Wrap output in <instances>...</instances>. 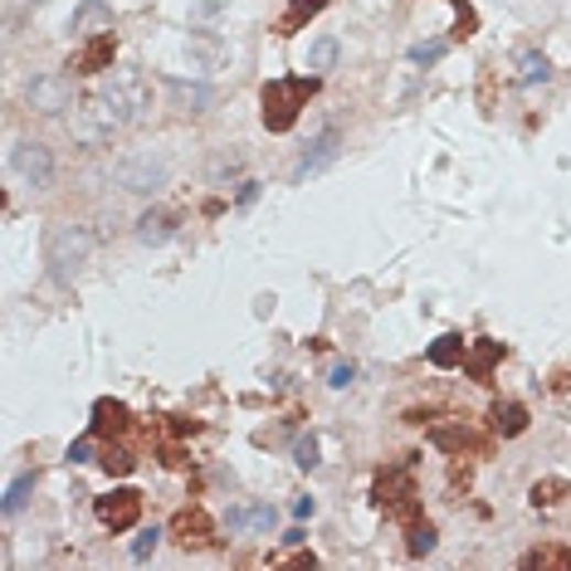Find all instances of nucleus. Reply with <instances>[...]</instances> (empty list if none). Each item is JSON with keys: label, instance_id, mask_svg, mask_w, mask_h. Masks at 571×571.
Segmentation results:
<instances>
[{"label": "nucleus", "instance_id": "9b49d317", "mask_svg": "<svg viewBox=\"0 0 571 571\" xmlns=\"http://www.w3.org/2000/svg\"><path fill=\"white\" fill-rule=\"evenodd\" d=\"M112 54H118L112 34H94V40H88L84 50L68 60V68H74V74H103V68H112Z\"/></svg>", "mask_w": 571, "mask_h": 571}, {"label": "nucleus", "instance_id": "b1692460", "mask_svg": "<svg viewBox=\"0 0 571 571\" xmlns=\"http://www.w3.org/2000/svg\"><path fill=\"white\" fill-rule=\"evenodd\" d=\"M337 54H342V44L333 34H323V40L308 50V68H313V74H327V68H337Z\"/></svg>", "mask_w": 571, "mask_h": 571}, {"label": "nucleus", "instance_id": "72a5a7b5", "mask_svg": "<svg viewBox=\"0 0 571 571\" xmlns=\"http://www.w3.org/2000/svg\"><path fill=\"white\" fill-rule=\"evenodd\" d=\"M474 25H478V20H474V10H470V6H460V30H454V34H460V40H470Z\"/></svg>", "mask_w": 571, "mask_h": 571}, {"label": "nucleus", "instance_id": "9d476101", "mask_svg": "<svg viewBox=\"0 0 571 571\" xmlns=\"http://www.w3.org/2000/svg\"><path fill=\"white\" fill-rule=\"evenodd\" d=\"M337 152H342V132H337V128L317 132V137H313V147H308V157L299 162V181L317 176L323 166H333V162H337Z\"/></svg>", "mask_w": 571, "mask_h": 571}, {"label": "nucleus", "instance_id": "c756f323", "mask_svg": "<svg viewBox=\"0 0 571 571\" xmlns=\"http://www.w3.org/2000/svg\"><path fill=\"white\" fill-rule=\"evenodd\" d=\"M157 547H162V528H147V532H142V538H137V542H132V557H137V562H147V557H152V552H157Z\"/></svg>", "mask_w": 571, "mask_h": 571}, {"label": "nucleus", "instance_id": "6e6552de", "mask_svg": "<svg viewBox=\"0 0 571 571\" xmlns=\"http://www.w3.org/2000/svg\"><path fill=\"white\" fill-rule=\"evenodd\" d=\"M94 508H98L103 528L128 532V528H137V518H142V494H137V488H112V494H103Z\"/></svg>", "mask_w": 571, "mask_h": 571}, {"label": "nucleus", "instance_id": "0eeeda50", "mask_svg": "<svg viewBox=\"0 0 571 571\" xmlns=\"http://www.w3.org/2000/svg\"><path fill=\"white\" fill-rule=\"evenodd\" d=\"M25 103L40 118H60L64 108H74V88H68L64 74H34L25 84Z\"/></svg>", "mask_w": 571, "mask_h": 571}, {"label": "nucleus", "instance_id": "39448f33", "mask_svg": "<svg viewBox=\"0 0 571 571\" xmlns=\"http://www.w3.org/2000/svg\"><path fill=\"white\" fill-rule=\"evenodd\" d=\"M371 498H376V508L396 513L401 522H416V484H410V470H406V464H401V470H386L381 478H376Z\"/></svg>", "mask_w": 571, "mask_h": 571}, {"label": "nucleus", "instance_id": "f704fd0d", "mask_svg": "<svg viewBox=\"0 0 571 571\" xmlns=\"http://www.w3.org/2000/svg\"><path fill=\"white\" fill-rule=\"evenodd\" d=\"M352 376H357V371H352V367H347V362H342V367H333V386H337V391H342V386H352Z\"/></svg>", "mask_w": 571, "mask_h": 571}, {"label": "nucleus", "instance_id": "f3484780", "mask_svg": "<svg viewBox=\"0 0 571 571\" xmlns=\"http://www.w3.org/2000/svg\"><path fill=\"white\" fill-rule=\"evenodd\" d=\"M74 30H84V34H108V30H112L108 0H84V6L74 10Z\"/></svg>", "mask_w": 571, "mask_h": 571}, {"label": "nucleus", "instance_id": "473e14b6", "mask_svg": "<svg viewBox=\"0 0 571 571\" xmlns=\"http://www.w3.org/2000/svg\"><path fill=\"white\" fill-rule=\"evenodd\" d=\"M279 567H303V571H313L317 567V557L313 552H299V557H273Z\"/></svg>", "mask_w": 571, "mask_h": 571}, {"label": "nucleus", "instance_id": "c85d7f7f", "mask_svg": "<svg viewBox=\"0 0 571 571\" xmlns=\"http://www.w3.org/2000/svg\"><path fill=\"white\" fill-rule=\"evenodd\" d=\"M430 547H435V528H430V522H410V542H406V552H410V557H425Z\"/></svg>", "mask_w": 571, "mask_h": 571}, {"label": "nucleus", "instance_id": "7c9ffc66", "mask_svg": "<svg viewBox=\"0 0 571 571\" xmlns=\"http://www.w3.org/2000/svg\"><path fill=\"white\" fill-rule=\"evenodd\" d=\"M440 54H444V44H420V50H410V60H416V64H435Z\"/></svg>", "mask_w": 571, "mask_h": 571}, {"label": "nucleus", "instance_id": "2eb2a0df", "mask_svg": "<svg viewBox=\"0 0 571 571\" xmlns=\"http://www.w3.org/2000/svg\"><path fill=\"white\" fill-rule=\"evenodd\" d=\"M430 444H440V450H450V454H464V450H474L478 440L464 420H440V425H430Z\"/></svg>", "mask_w": 571, "mask_h": 571}, {"label": "nucleus", "instance_id": "c9c22d12", "mask_svg": "<svg viewBox=\"0 0 571 571\" xmlns=\"http://www.w3.org/2000/svg\"><path fill=\"white\" fill-rule=\"evenodd\" d=\"M88 450H94V444H88V440H78L74 450H68V460H74V464H84V460H88Z\"/></svg>", "mask_w": 571, "mask_h": 571}, {"label": "nucleus", "instance_id": "5701e85b", "mask_svg": "<svg viewBox=\"0 0 571 571\" xmlns=\"http://www.w3.org/2000/svg\"><path fill=\"white\" fill-rule=\"evenodd\" d=\"M273 504H255V508H230V528H273Z\"/></svg>", "mask_w": 571, "mask_h": 571}, {"label": "nucleus", "instance_id": "393cba45", "mask_svg": "<svg viewBox=\"0 0 571 571\" xmlns=\"http://www.w3.org/2000/svg\"><path fill=\"white\" fill-rule=\"evenodd\" d=\"M547 78H552V68H547L542 54H538V50L522 54V60H518V84H522V88H532V84H547Z\"/></svg>", "mask_w": 571, "mask_h": 571}, {"label": "nucleus", "instance_id": "aec40b11", "mask_svg": "<svg viewBox=\"0 0 571 571\" xmlns=\"http://www.w3.org/2000/svg\"><path fill=\"white\" fill-rule=\"evenodd\" d=\"M488 420H494L498 435L513 440V435H522V430H528V406H518V401H498V406H494V416H488Z\"/></svg>", "mask_w": 571, "mask_h": 571}, {"label": "nucleus", "instance_id": "6ab92c4d", "mask_svg": "<svg viewBox=\"0 0 571 571\" xmlns=\"http://www.w3.org/2000/svg\"><path fill=\"white\" fill-rule=\"evenodd\" d=\"M522 571H571V552L567 547H532V552H522Z\"/></svg>", "mask_w": 571, "mask_h": 571}, {"label": "nucleus", "instance_id": "423d86ee", "mask_svg": "<svg viewBox=\"0 0 571 571\" xmlns=\"http://www.w3.org/2000/svg\"><path fill=\"white\" fill-rule=\"evenodd\" d=\"M10 176L25 181V186H50L54 181V152L44 142H15L10 147Z\"/></svg>", "mask_w": 571, "mask_h": 571}, {"label": "nucleus", "instance_id": "1a4fd4ad", "mask_svg": "<svg viewBox=\"0 0 571 571\" xmlns=\"http://www.w3.org/2000/svg\"><path fill=\"white\" fill-rule=\"evenodd\" d=\"M211 513H205V508H181L176 513V518H171V538H176L181 547H186V552H191V547H205V542H211Z\"/></svg>", "mask_w": 571, "mask_h": 571}, {"label": "nucleus", "instance_id": "ddd939ff", "mask_svg": "<svg viewBox=\"0 0 571 571\" xmlns=\"http://www.w3.org/2000/svg\"><path fill=\"white\" fill-rule=\"evenodd\" d=\"M112 84L122 88V98H128V108H132V118L142 122L147 112H152V88H147V78L137 74V68H122L118 78H112Z\"/></svg>", "mask_w": 571, "mask_h": 571}, {"label": "nucleus", "instance_id": "4468645a", "mask_svg": "<svg viewBox=\"0 0 571 571\" xmlns=\"http://www.w3.org/2000/svg\"><path fill=\"white\" fill-rule=\"evenodd\" d=\"M430 367H440V371H450V367H464V357H470V342H464L460 333H444L430 342Z\"/></svg>", "mask_w": 571, "mask_h": 571}, {"label": "nucleus", "instance_id": "7ed1b4c3", "mask_svg": "<svg viewBox=\"0 0 571 571\" xmlns=\"http://www.w3.org/2000/svg\"><path fill=\"white\" fill-rule=\"evenodd\" d=\"M317 78H273V84H265V94H259V103H265V128L269 132H289L293 118H299V108L308 98L317 94Z\"/></svg>", "mask_w": 571, "mask_h": 571}, {"label": "nucleus", "instance_id": "f8f14e48", "mask_svg": "<svg viewBox=\"0 0 571 571\" xmlns=\"http://www.w3.org/2000/svg\"><path fill=\"white\" fill-rule=\"evenodd\" d=\"M132 425V410L122 401H98L94 406V425H88V435L103 440V435H122V430Z\"/></svg>", "mask_w": 571, "mask_h": 571}, {"label": "nucleus", "instance_id": "a878e982", "mask_svg": "<svg viewBox=\"0 0 571 571\" xmlns=\"http://www.w3.org/2000/svg\"><path fill=\"white\" fill-rule=\"evenodd\" d=\"M30 494H34V470H30V474H20L15 484L6 488V518H15V513L30 504Z\"/></svg>", "mask_w": 571, "mask_h": 571}, {"label": "nucleus", "instance_id": "f257e3e1", "mask_svg": "<svg viewBox=\"0 0 571 571\" xmlns=\"http://www.w3.org/2000/svg\"><path fill=\"white\" fill-rule=\"evenodd\" d=\"M132 108L128 98H122L118 84L98 88V94H88L84 103H74V118H68V132H74L78 147H108L118 132L132 128Z\"/></svg>", "mask_w": 571, "mask_h": 571}, {"label": "nucleus", "instance_id": "cd10ccee", "mask_svg": "<svg viewBox=\"0 0 571 571\" xmlns=\"http://www.w3.org/2000/svg\"><path fill=\"white\" fill-rule=\"evenodd\" d=\"M562 494H567V478H547V484H532V504H538V508L562 504Z\"/></svg>", "mask_w": 571, "mask_h": 571}, {"label": "nucleus", "instance_id": "a211bd4d", "mask_svg": "<svg viewBox=\"0 0 571 571\" xmlns=\"http://www.w3.org/2000/svg\"><path fill=\"white\" fill-rule=\"evenodd\" d=\"M171 235H176V215L171 211H147L142 220H137V239H142V245H162Z\"/></svg>", "mask_w": 571, "mask_h": 571}, {"label": "nucleus", "instance_id": "bb28decb", "mask_svg": "<svg viewBox=\"0 0 571 571\" xmlns=\"http://www.w3.org/2000/svg\"><path fill=\"white\" fill-rule=\"evenodd\" d=\"M103 470L108 474H132L137 470V460H132V450H122V444H108V450H103Z\"/></svg>", "mask_w": 571, "mask_h": 571}, {"label": "nucleus", "instance_id": "dca6fc26", "mask_svg": "<svg viewBox=\"0 0 571 571\" xmlns=\"http://www.w3.org/2000/svg\"><path fill=\"white\" fill-rule=\"evenodd\" d=\"M166 94H171V103H176L181 112H205L215 103V94L205 84H186V78H166Z\"/></svg>", "mask_w": 571, "mask_h": 571}, {"label": "nucleus", "instance_id": "412c9836", "mask_svg": "<svg viewBox=\"0 0 571 571\" xmlns=\"http://www.w3.org/2000/svg\"><path fill=\"white\" fill-rule=\"evenodd\" d=\"M327 10V0H289V10H283V20H279V34H299L313 15H323Z\"/></svg>", "mask_w": 571, "mask_h": 571}, {"label": "nucleus", "instance_id": "2f4dec72", "mask_svg": "<svg viewBox=\"0 0 571 571\" xmlns=\"http://www.w3.org/2000/svg\"><path fill=\"white\" fill-rule=\"evenodd\" d=\"M299 464H303V470H313V464H317V440L313 435L299 440Z\"/></svg>", "mask_w": 571, "mask_h": 571}, {"label": "nucleus", "instance_id": "4be33fe9", "mask_svg": "<svg viewBox=\"0 0 571 571\" xmlns=\"http://www.w3.org/2000/svg\"><path fill=\"white\" fill-rule=\"evenodd\" d=\"M498 357H504V342H478L474 357H464V367H470V376H478V381H488Z\"/></svg>", "mask_w": 571, "mask_h": 571}, {"label": "nucleus", "instance_id": "20e7f679", "mask_svg": "<svg viewBox=\"0 0 571 571\" xmlns=\"http://www.w3.org/2000/svg\"><path fill=\"white\" fill-rule=\"evenodd\" d=\"M112 181H118L122 191H132V196H157V191L166 186V157L162 152L122 157V162L112 166Z\"/></svg>", "mask_w": 571, "mask_h": 571}, {"label": "nucleus", "instance_id": "f03ea898", "mask_svg": "<svg viewBox=\"0 0 571 571\" xmlns=\"http://www.w3.org/2000/svg\"><path fill=\"white\" fill-rule=\"evenodd\" d=\"M94 259V235L84 225H54L50 239H44V265H50V279L74 283L84 265Z\"/></svg>", "mask_w": 571, "mask_h": 571}]
</instances>
